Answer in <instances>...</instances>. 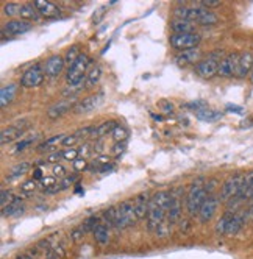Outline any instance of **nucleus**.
I'll return each instance as SVG.
<instances>
[{
	"instance_id": "nucleus-44",
	"label": "nucleus",
	"mask_w": 253,
	"mask_h": 259,
	"mask_svg": "<svg viewBox=\"0 0 253 259\" xmlns=\"http://www.w3.org/2000/svg\"><path fill=\"white\" fill-rule=\"evenodd\" d=\"M189 109H192V111H195V113L198 114V113H202V111H205V109H208V105L203 102V100H197V102H191V103H188L186 105Z\"/></svg>"
},
{
	"instance_id": "nucleus-51",
	"label": "nucleus",
	"mask_w": 253,
	"mask_h": 259,
	"mask_svg": "<svg viewBox=\"0 0 253 259\" xmlns=\"http://www.w3.org/2000/svg\"><path fill=\"white\" fill-rule=\"evenodd\" d=\"M200 7H203V8H206V10H209V8H218V7H221V0H200Z\"/></svg>"
},
{
	"instance_id": "nucleus-59",
	"label": "nucleus",
	"mask_w": 253,
	"mask_h": 259,
	"mask_svg": "<svg viewBox=\"0 0 253 259\" xmlns=\"http://www.w3.org/2000/svg\"><path fill=\"white\" fill-rule=\"evenodd\" d=\"M245 214H247V219H253V198L250 200V206Z\"/></svg>"
},
{
	"instance_id": "nucleus-8",
	"label": "nucleus",
	"mask_w": 253,
	"mask_h": 259,
	"mask_svg": "<svg viewBox=\"0 0 253 259\" xmlns=\"http://www.w3.org/2000/svg\"><path fill=\"white\" fill-rule=\"evenodd\" d=\"M242 177H244V174H236V175H231L230 178L225 180V183L222 184V188H221V195H219V198L222 201L228 203L230 200L236 198L241 194Z\"/></svg>"
},
{
	"instance_id": "nucleus-17",
	"label": "nucleus",
	"mask_w": 253,
	"mask_h": 259,
	"mask_svg": "<svg viewBox=\"0 0 253 259\" xmlns=\"http://www.w3.org/2000/svg\"><path fill=\"white\" fill-rule=\"evenodd\" d=\"M77 103L72 102V99H66V100H61V102H57L53 103L49 109H47V117L49 119H58V117H63L66 113H69V111L72 108H75Z\"/></svg>"
},
{
	"instance_id": "nucleus-18",
	"label": "nucleus",
	"mask_w": 253,
	"mask_h": 259,
	"mask_svg": "<svg viewBox=\"0 0 253 259\" xmlns=\"http://www.w3.org/2000/svg\"><path fill=\"white\" fill-rule=\"evenodd\" d=\"M31 28V24L30 22H27V21H17V19H14V21H10V22H7L5 25H4V28H2V36H19V34H24V33H27L28 30Z\"/></svg>"
},
{
	"instance_id": "nucleus-42",
	"label": "nucleus",
	"mask_w": 253,
	"mask_h": 259,
	"mask_svg": "<svg viewBox=\"0 0 253 259\" xmlns=\"http://www.w3.org/2000/svg\"><path fill=\"white\" fill-rule=\"evenodd\" d=\"M14 200V195L10 189H2L0 191V208H2V211L10 205V203Z\"/></svg>"
},
{
	"instance_id": "nucleus-39",
	"label": "nucleus",
	"mask_w": 253,
	"mask_h": 259,
	"mask_svg": "<svg viewBox=\"0 0 253 259\" xmlns=\"http://www.w3.org/2000/svg\"><path fill=\"white\" fill-rule=\"evenodd\" d=\"M111 136H113V139L116 141V142H125V139L129 138V130H126L123 125H116V128L113 130V133H111Z\"/></svg>"
},
{
	"instance_id": "nucleus-3",
	"label": "nucleus",
	"mask_w": 253,
	"mask_h": 259,
	"mask_svg": "<svg viewBox=\"0 0 253 259\" xmlns=\"http://www.w3.org/2000/svg\"><path fill=\"white\" fill-rule=\"evenodd\" d=\"M247 222V214L241 212H225L221 220L216 225V231L219 234H227V236H234L238 234Z\"/></svg>"
},
{
	"instance_id": "nucleus-11",
	"label": "nucleus",
	"mask_w": 253,
	"mask_h": 259,
	"mask_svg": "<svg viewBox=\"0 0 253 259\" xmlns=\"http://www.w3.org/2000/svg\"><path fill=\"white\" fill-rule=\"evenodd\" d=\"M44 77H46V73H44L43 66L41 64H34L21 77V86H24V88H36V86H39L44 81Z\"/></svg>"
},
{
	"instance_id": "nucleus-13",
	"label": "nucleus",
	"mask_w": 253,
	"mask_h": 259,
	"mask_svg": "<svg viewBox=\"0 0 253 259\" xmlns=\"http://www.w3.org/2000/svg\"><path fill=\"white\" fill-rule=\"evenodd\" d=\"M64 67H66L64 58L60 57V55H52V57L47 58V61H46L44 66H43L46 77H50V78L58 77L60 73L64 70Z\"/></svg>"
},
{
	"instance_id": "nucleus-12",
	"label": "nucleus",
	"mask_w": 253,
	"mask_h": 259,
	"mask_svg": "<svg viewBox=\"0 0 253 259\" xmlns=\"http://www.w3.org/2000/svg\"><path fill=\"white\" fill-rule=\"evenodd\" d=\"M219 197L216 195H208V198L205 200V203L202 205L200 211H198V220L202 222V224H208V222L214 217L216 211H218V206H219Z\"/></svg>"
},
{
	"instance_id": "nucleus-25",
	"label": "nucleus",
	"mask_w": 253,
	"mask_h": 259,
	"mask_svg": "<svg viewBox=\"0 0 253 259\" xmlns=\"http://www.w3.org/2000/svg\"><path fill=\"white\" fill-rule=\"evenodd\" d=\"M22 198L21 197H14V200L10 203V205L2 211L4 217H16V215H21L24 212V205H22Z\"/></svg>"
},
{
	"instance_id": "nucleus-32",
	"label": "nucleus",
	"mask_w": 253,
	"mask_h": 259,
	"mask_svg": "<svg viewBox=\"0 0 253 259\" xmlns=\"http://www.w3.org/2000/svg\"><path fill=\"white\" fill-rule=\"evenodd\" d=\"M39 183H41L44 192H49V194L60 192V183L55 177H44Z\"/></svg>"
},
{
	"instance_id": "nucleus-24",
	"label": "nucleus",
	"mask_w": 253,
	"mask_h": 259,
	"mask_svg": "<svg viewBox=\"0 0 253 259\" xmlns=\"http://www.w3.org/2000/svg\"><path fill=\"white\" fill-rule=\"evenodd\" d=\"M19 16H21L22 21H27V22H30V21H39L41 17H43L41 13L38 11V8L34 7V4H25V5H22Z\"/></svg>"
},
{
	"instance_id": "nucleus-62",
	"label": "nucleus",
	"mask_w": 253,
	"mask_h": 259,
	"mask_svg": "<svg viewBox=\"0 0 253 259\" xmlns=\"http://www.w3.org/2000/svg\"><path fill=\"white\" fill-rule=\"evenodd\" d=\"M75 192H77V194H81V188H80V186H77V188H75Z\"/></svg>"
},
{
	"instance_id": "nucleus-20",
	"label": "nucleus",
	"mask_w": 253,
	"mask_h": 259,
	"mask_svg": "<svg viewBox=\"0 0 253 259\" xmlns=\"http://www.w3.org/2000/svg\"><path fill=\"white\" fill-rule=\"evenodd\" d=\"M203 58H202V52L198 49H192V50H186V52H182L178 55V57L175 58V63L178 66H189V64H197L200 63Z\"/></svg>"
},
{
	"instance_id": "nucleus-7",
	"label": "nucleus",
	"mask_w": 253,
	"mask_h": 259,
	"mask_svg": "<svg viewBox=\"0 0 253 259\" xmlns=\"http://www.w3.org/2000/svg\"><path fill=\"white\" fill-rule=\"evenodd\" d=\"M136 214H135V206H133V201L130 200H125L122 201L120 205L117 206V222H116V230H125L132 225L136 224Z\"/></svg>"
},
{
	"instance_id": "nucleus-47",
	"label": "nucleus",
	"mask_w": 253,
	"mask_h": 259,
	"mask_svg": "<svg viewBox=\"0 0 253 259\" xmlns=\"http://www.w3.org/2000/svg\"><path fill=\"white\" fill-rule=\"evenodd\" d=\"M5 14L7 16H17L21 13V5H17V4H7L5 8H4Z\"/></svg>"
},
{
	"instance_id": "nucleus-34",
	"label": "nucleus",
	"mask_w": 253,
	"mask_h": 259,
	"mask_svg": "<svg viewBox=\"0 0 253 259\" xmlns=\"http://www.w3.org/2000/svg\"><path fill=\"white\" fill-rule=\"evenodd\" d=\"M41 138V135H34V136H30V138H27V139H24V141H19L17 142L14 147H13V150H11V155H19V153H22L27 147H30L34 141H38Z\"/></svg>"
},
{
	"instance_id": "nucleus-48",
	"label": "nucleus",
	"mask_w": 253,
	"mask_h": 259,
	"mask_svg": "<svg viewBox=\"0 0 253 259\" xmlns=\"http://www.w3.org/2000/svg\"><path fill=\"white\" fill-rule=\"evenodd\" d=\"M253 184V170H248L247 174H244V177H242V189H241V192H244V191H247L250 186Z\"/></svg>"
},
{
	"instance_id": "nucleus-30",
	"label": "nucleus",
	"mask_w": 253,
	"mask_h": 259,
	"mask_svg": "<svg viewBox=\"0 0 253 259\" xmlns=\"http://www.w3.org/2000/svg\"><path fill=\"white\" fill-rule=\"evenodd\" d=\"M102 222L108 228H116V222H117V206H110L102 212Z\"/></svg>"
},
{
	"instance_id": "nucleus-55",
	"label": "nucleus",
	"mask_w": 253,
	"mask_h": 259,
	"mask_svg": "<svg viewBox=\"0 0 253 259\" xmlns=\"http://www.w3.org/2000/svg\"><path fill=\"white\" fill-rule=\"evenodd\" d=\"M74 169H75L77 172L86 170V169H88V162H86V161H85L83 158H80V159L74 161Z\"/></svg>"
},
{
	"instance_id": "nucleus-27",
	"label": "nucleus",
	"mask_w": 253,
	"mask_h": 259,
	"mask_svg": "<svg viewBox=\"0 0 253 259\" xmlns=\"http://www.w3.org/2000/svg\"><path fill=\"white\" fill-rule=\"evenodd\" d=\"M100 77H102V67L99 64L93 66V69L88 72L86 75V80H85V88L86 89H93L96 88V84L100 81Z\"/></svg>"
},
{
	"instance_id": "nucleus-15",
	"label": "nucleus",
	"mask_w": 253,
	"mask_h": 259,
	"mask_svg": "<svg viewBox=\"0 0 253 259\" xmlns=\"http://www.w3.org/2000/svg\"><path fill=\"white\" fill-rule=\"evenodd\" d=\"M166 220V211L153 205L150 201L149 206V214H147V225H149V231H156V228Z\"/></svg>"
},
{
	"instance_id": "nucleus-1",
	"label": "nucleus",
	"mask_w": 253,
	"mask_h": 259,
	"mask_svg": "<svg viewBox=\"0 0 253 259\" xmlns=\"http://www.w3.org/2000/svg\"><path fill=\"white\" fill-rule=\"evenodd\" d=\"M174 16H175V19H186V21H191L198 25H214L219 21L218 16L203 7L189 8L185 5H180L178 8L174 10Z\"/></svg>"
},
{
	"instance_id": "nucleus-21",
	"label": "nucleus",
	"mask_w": 253,
	"mask_h": 259,
	"mask_svg": "<svg viewBox=\"0 0 253 259\" xmlns=\"http://www.w3.org/2000/svg\"><path fill=\"white\" fill-rule=\"evenodd\" d=\"M253 70V53L251 52H242L239 57V64H238V78H245L248 73Z\"/></svg>"
},
{
	"instance_id": "nucleus-61",
	"label": "nucleus",
	"mask_w": 253,
	"mask_h": 259,
	"mask_svg": "<svg viewBox=\"0 0 253 259\" xmlns=\"http://www.w3.org/2000/svg\"><path fill=\"white\" fill-rule=\"evenodd\" d=\"M14 259H25V254H24V253H22V254H17Z\"/></svg>"
},
{
	"instance_id": "nucleus-22",
	"label": "nucleus",
	"mask_w": 253,
	"mask_h": 259,
	"mask_svg": "<svg viewBox=\"0 0 253 259\" xmlns=\"http://www.w3.org/2000/svg\"><path fill=\"white\" fill-rule=\"evenodd\" d=\"M34 7L38 8V11L41 13L43 17H58L60 16V8L49 2V0H34Z\"/></svg>"
},
{
	"instance_id": "nucleus-28",
	"label": "nucleus",
	"mask_w": 253,
	"mask_h": 259,
	"mask_svg": "<svg viewBox=\"0 0 253 259\" xmlns=\"http://www.w3.org/2000/svg\"><path fill=\"white\" fill-rule=\"evenodd\" d=\"M94 237H96V242L100 247H105L110 242V228H108L105 224H100L96 230H94Z\"/></svg>"
},
{
	"instance_id": "nucleus-50",
	"label": "nucleus",
	"mask_w": 253,
	"mask_h": 259,
	"mask_svg": "<svg viewBox=\"0 0 253 259\" xmlns=\"http://www.w3.org/2000/svg\"><path fill=\"white\" fill-rule=\"evenodd\" d=\"M77 181V175H70V177H64L61 181H60V191L61 189H67L70 184H74Z\"/></svg>"
},
{
	"instance_id": "nucleus-38",
	"label": "nucleus",
	"mask_w": 253,
	"mask_h": 259,
	"mask_svg": "<svg viewBox=\"0 0 253 259\" xmlns=\"http://www.w3.org/2000/svg\"><path fill=\"white\" fill-rule=\"evenodd\" d=\"M100 220H102V217H99V215H91V217H88V219L85 220V224L81 225V228L85 230V233H89V231H93V233H94V230L100 225Z\"/></svg>"
},
{
	"instance_id": "nucleus-5",
	"label": "nucleus",
	"mask_w": 253,
	"mask_h": 259,
	"mask_svg": "<svg viewBox=\"0 0 253 259\" xmlns=\"http://www.w3.org/2000/svg\"><path fill=\"white\" fill-rule=\"evenodd\" d=\"M224 52L222 50H214L211 52L206 58H203L200 63L195 64V72L197 75H200L202 78H213L214 75H218V70H219V64L224 60Z\"/></svg>"
},
{
	"instance_id": "nucleus-53",
	"label": "nucleus",
	"mask_w": 253,
	"mask_h": 259,
	"mask_svg": "<svg viewBox=\"0 0 253 259\" xmlns=\"http://www.w3.org/2000/svg\"><path fill=\"white\" fill-rule=\"evenodd\" d=\"M125 147H126L125 142H116L114 147H113V150H111V153H113L114 156H120V155L125 152Z\"/></svg>"
},
{
	"instance_id": "nucleus-58",
	"label": "nucleus",
	"mask_w": 253,
	"mask_h": 259,
	"mask_svg": "<svg viewBox=\"0 0 253 259\" xmlns=\"http://www.w3.org/2000/svg\"><path fill=\"white\" fill-rule=\"evenodd\" d=\"M43 178H44V174H43V170H41L39 167L33 170V180H36V181H41Z\"/></svg>"
},
{
	"instance_id": "nucleus-26",
	"label": "nucleus",
	"mask_w": 253,
	"mask_h": 259,
	"mask_svg": "<svg viewBox=\"0 0 253 259\" xmlns=\"http://www.w3.org/2000/svg\"><path fill=\"white\" fill-rule=\"evenodd\" d=\"M16 94H17V84L11 83L8 86H4L2 91H0V106L2 108L8 106L13 102Z\"/></svg>"
},
{
	"instance_id": "nucleus-6",
	"label": "nucleus",
	"mask_w": 253,
	"mask_h": 259,
	"mask_svg": "<svg viewBox=\"0 0 253 259\" xmlns=\"http://www.w3.org/2000/svg\"><path fill=\"white\" fill-rule=\"evenodd\" d=\"M30 125H31V122L28 119H22V120H17V122L5 126L2 130V133H0V142H2V145H5V144H11V142L17 141L21 136H24L27 133Z\"/></svg>"
},
{
	"instance_id": "nucleus-33",
	"label": "nucleus",
	"mask_w": 253,
	"mask_h": 259,
	"mask_svg": "<svg viewBox=\"0 0 253 259\" xmlns=\"http://www.w3.org/2000/svg\"><path fill=\"white\" fill-rule=\"evenodd\" d=\"M28 170H30V164H28V162L16 164L14 167L10 170V174L7 175V180H16V178H21V177H24Z\"/></svg>"
},
{
	"instance_id": "nucleus-2",
	"label": "nucleus",
	"mask_w": 253,
	"mask_h": 259,
	"mask_svg": "<svg viewBox=\"0 0 253 259\" xmlns=\"http://www.w3.org/2000/svg\"><path fill=\"white\" fill-rule=\"evenodd\" d=\"M206 198H208V192L205 189L203 178H198L197 181H192L188 192H186V209H188L189 217L198 215V211H200Z\"/></svg>"
},
{
	"instance_id": "nucleus-31",
	"label": "nucleus",
	"mask_w": 253,
	"mask_h": 259,
	"mask_svg": "<svg viewBox=\"0 0 253 259\" xmlns=\"http://www.w3.org/2000/svg\"><path fill=\"white\" fill-rule=\"evenodd\" d=\"M116 122H113V120H108V122H103L102 125H99V126H94V132H93V135H91V138H103L105 135H108V133H113V130L116 128Z\"/></svg>"
},
{
	"instance_id": "nucleus-56",
	"label": "nucleus",
	"mask_w": 253,
	"mask_h": 259,
	"mask_svg": "<svg viewBox=\"0 0 253 259\" xmlns=\"http://www.w3.org/2000/svg\"><path fill=\"white\" fill-rule=\"evenodd\" d=\"M63 158V155H61V152H55V153H50L49 156H47V161L49 162H53V164H58V161Z\"/></svg>"
},
{
	"instance_id": "nucleus-9",
	"label": "nucleus",
	"mask_w": 253,
	"mask_h": 259,
	"mask_svg": "<svg viewBox=\"0 0 253 259\" xmlns=\"http://www.w3.org/2000/svg\"><path fill=\"white\" fill-rule=\"evenodd\" d=\"M202 38L197 33H185V34H172L169 38V42L174 49L180 52H186L192 49H198Z\"/></svg>"
},
{
	"instance_id": "nucleus-63",
	"label": "nucleus",
	"mask_w": 253,
	"mask_h": 259,
	"mask_svg": "<svg viewBox=\"0 0 253 259\" xmlns=\"http://www.w3.org/2000/svg\"><path fill=\"white\" fill-rule=\"evenodd\" d=\"M250 81L253 83V70H251V73H250Z\"/></svg>"
},
{
	"instance_id": "nucleus-10",
	"label": "nucleus",
	"mask_w": 253,
	"mask_h": 259,
	"mask_svg": "<svg viewBox=\"0 0 253 259\" xmlns=\"http://www.w3.org/2000/svg\"><path fill=\"white\" fill-rule=\"evenodd\" d=\"M239 57L241 53H228L224 57V60L219 64V70H218V75L221 78H230V77H236V72H238V64H239Z\"/></svg>"
},
{
	"instance_id": "nucleus-35",
	"label": "nucleus",
	"mask_w": 253,
	"mask_h": 259,
	"mask_svg": "<svg viewBox=\"0 0 253 259\" xmlns=\"http://www.w3.org/2000/svg\"><path fill=\"white\" fill-rule=\"evenodd\" d=\"M66 257V245L64 244H57L53 248H50L46 253L44 259H64Z\"/></svg>"
},
{
	"instance_id": "nucleus-37",
	"label": "nucleus",
	"mask_w": 253,
	"mask_h": 259,
	"mask_svg": "<svg viewBox=\"0 0 253 259\" xmlns=\"http://www.w3.org/2000/svg\"><path fill=\"white\" fill-rule=\"evenodd\" d=\"M66 138V135H58V136H53V138H50V139H47V141H44L39 147H38V150L39 152H47V150H50V149H53L55 145H58L60 142H63V139Z\"/></svg>"
},
{
	"instance_id": "nucleus-4",
	"label": "nucleus",
	"mask_w": 253,
	"mask_h": 259,
	"mask_svg": "<svg viewBox=\"0 0 253 259\" xmlns=\"http://www.w3.org/2000/svg\"><path fill=\"white\" fill-rule=\"evenodd\" d=\"M91 66H93V60L89 58L86 53H83L81 57L75 61V64L67 69V73H66L67 84L74 86V88H78L86 80L88 72L93 69Z\"/></svg>"
},
{
	"instance_id": "nucleus-14",
	"label": "nucleus",
	"mask_w": 253,
	"mask_h": 259,
	"mask_svg": "<svg viewBox=\"0 0 253 259\" xmlns=\"http://www.w3.org/2000/svg\"><path fill=\"white\" fill-rule=\"evenodd\" d=\"M178 191H172L171 192V203L167 206V211H166V219L171 222V224H177V222L182 220V198L178 195Z\"/></svg>"
},
{
	"instance_id": "nucleus-43",
	"label": "nucleus",
	"mask_w": 253,
	"mask_h": 259,
	"mask_svg": "<svg viewBox=\"0 0 253 259\" xmlns=\"http://www.w3.org/2000/svg\"><path fill=\"white\" fill-rule=\"evenodd\" d=\"M110 164V158H108V155H99L94 161H93V170L97 172L100 167H103V165Z\"/></svg>"
},
{
	"instance_id": "nucleus-54",
	"label": "nucleus",
	"mask_w": 253,
	"mask_h": 259,
	"mask_svg": "<svg viewBox=\"0 0 253 259\" xmlns=\"http://www.w3.org/2000/svg\"><path fill=\"white\" fill-rule=\"evenodd\" d=\"M236 198H239V200H242V201H247V200H251L253 198V184L251 186L247 189V191H244V192H241Z\"/></svg>"
},
{
	"instance_id": "nucleus-40",
	"label": "nucleus",
	"mask_w": 253,
	"mask_h": 259,
	"mask_svg": "<svg viewBox=\"0 0 253 259\" xmlns=\"http://www.w3.org/2000/svg\"><path fill=\"white\" fill-rule=\"evenodd\" d=\"M36 188H38V181L36 180H27V181H24L22 184H21V191H22V194L24 195H27V197H30V195H33V192L36 191Z\"/></svg>"
},
{
	"instance_id": "nucleus-29",
	"label": "nucleus",
	"mask_w": 253,
	"mask_h": 259,
	"mask_svg": "<svg viewBox=\"0 0 253 259\" xmlns=\"http://www.w3.org/2000/svg\"><path fill=\"white\" fill-rule=\"evenodd\" d=\"M81 50H80V46H70L67 50H66V53H64V63H66V66L67 67H72V66H74L75 64V61L81 57Z\"/></svg>"
},
{
	"instance_id": "nucleus-41",
	"label": "nucleus",
	"mask_w": 253,
	"mask_h": 259,
	"mask_svg": "<svg viewBox=\"0 0 253 259\" xmlns=\"http://www.w3.org/2000/svg\"><path fill=\"white\" fill-rule=\"evenodd\" d=\"M171 225H172V224H171V222L166 219V220L162 222V224H161V225L156 228V231H155V233H156V236H158V237H161V239H166V237H169V236H171V233H172V228H171Z\"/></svg>"
},
{
	"instance_id": "nucleus-46",
	"label": "nucleus",
	"mask_w": 253,
	"mask_h": 259,
	"mask_svg": "<svg viewBox=\"0 0 253 259\" xmlns=\"http://www.w3.org/2000/svg\"><path fill=\"white\" fill-rule=\"evenodd\" d=\"M52 172H53V177H58V178H64V177H67V172H66V169H64V165H61L60 162L58 164H53L52 165Z\"/></svg>"
},
{
	"instance_id": "nucleus-16",
	"label": "nucleus",
	"mask_w": 253,
	"mask_h": 259,
	"mask_svg": "<svg viewBox=\"0 0 253 259\" xmlns=\"http://www.w3.org/2000/svg\"><path fill=\"white\" fill-rule=\"evenodd\" d=\"M102 99H103V94H93L86 99H83L81 102H78L74 108V113L75 114H85V113H89V111L96 109L100 103H102Z\"/></svg>"
},
{
	"instance_id": "nucleus-23",
	"label": "nucleus",
	"mask_w": 253,
	"mask_h": 259,
	"mask_svg": "<svg viewBox=\"0 0 253 259\" xmlns=\"http://www.w3.org/2000/svg\"><path fill=\"white\" fill-rule=\"evenodd\" d=\"M171 30L174 34H185V33H195V24L186 19H174L171 22Z\"/></svg>"
},
{
	"instance_id": "nucleus-52",
	"label": "nucleus",
	"mask_w": 253,
	"mask_h": 259,
	"mask_svg": "<svg viewBox=\"0 0 253 259\" xmlns=\"http://www.w3.org/2000/svg\"><path fill=\"white\" fill-rule=\"evenodd\" d=\"M78 141H80V138L74 133V135H70V136H66V138L63 139V142H61V144H63L64 147H67V149H70V147L74 145V144H77Z\"/></svg>"
},
{
	"instance_id": "nucleus-57",
	"label": "nucleus",
	"mask_w": 253,
	"mask_h": 259,
	"mask_svg": "<svg viewBox=\"0 0 253 259\" xmlns=\"http://www.w3.org/2000/svg\"><path fill=\"white\" fill-rule=\"evenodd\" d=\"M89 150H91V145H89V144H85V145H81V149L78 150V155H80V156H88V155H89Z\"/></svg>"
},
{
	"instance_id": "nucleus-45",
	"label": "nucleus",
	"mask_w": 253,
	"mask_h": 259,
	"mask_svg": "<svg viewBox=\"0 0 253 259\" xmlns=\"http://www.w3.org/2000/svg\"><path fill=\"white\" fill-rule=\"evenodd\" d=\"M61 155H63V159H67V161H77L78 159V150H75V149H66V150H63L61 152Z\"/></svg>"
},
{
	"instance_id": "nucleus-36",
	"label": "nucleus",
	"mask_w": 253,
	"mask_h": 259,
	"mask_svg": "<svg viewBox=\"0 0 253 259\" xmlns=\"http://www.w3.org/2000/svg\"><path fill=\"white\" fill-rule=\"evenodd\" d=\"M221 117H222V113H219V111H214V109H209V108L197 114L198 120H205V122H214V120H219Z\"/></svg>"
},
{
	"instance_id": "nucleus-60",
	"label": "nucleus",
	"mask_w": 253,
	"mask_h": 259,
	"mask_svg": "<svg viewBox=\"0 0 253 259\" xmlns=\"http://www.w3.org/2000/svg\"><path fill=\"white\" fill-rule=\"evenodd\" d=\"M227 109H228V111H233V113H242V108H239V106H233V105H227Z\"/></svg>"
},
{
	"instance_id": "nucleus-49",
	"label": "nucleus",
	"mask_w": 253,
	"mask_h": 259,
	"mask_svg": "<svg viewBox=\"0 0 253 259\" xmlns=\"http://www.w3.org/2000/svg\"><path fill=\"white\" fill-rule=\"evenodd\" d=\"M85 234H86L85 230L81 227H77V228L72 230V233H70V240H72V242H80Z\"/></svg>"
},
{
	"instance_id": "nucleus-19",
	"label": "nucleus",
	"mask_w": 253,
	"mask_h": 259,
	"mask_svg": "<svg viewBox=\"0 0 253 259\" xmlns=\"http://www.w3.org/2000/svg\"><path fill=\"white\" fill-rule=\"evenodd\" d=\"M150 198L147 192H142L139 195H136V198L133 200V206H135V214L139 219H146L149 214V206H150Z\"/></svg>"
}]
</instances>
